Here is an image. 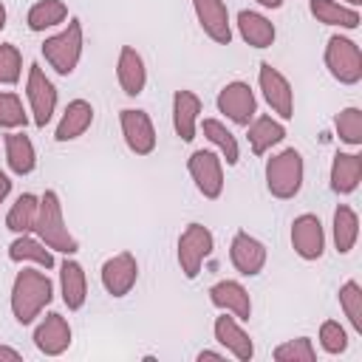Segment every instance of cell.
Segmentation results:
<instances>
[{"label": "cell", "mask_w": 362, "mask_h": 362, "mask_svg": "<svg viewBox=\"0 0 362 362\" xmlns=\"http://www.w3.org/2000/svg\"><path fill=\"white\" fill-rule=\"evenodd\" d=\"M54 300V283L51 277L37 266V269H20L11 283V314L17 325H31Z\"/></svg>", "instance_id": "cell-1"}, {"label": "cell", "mask_w": 362, "mask_h": 362, "mask_svg": "<svg viewBox=\"0 0 362 362\" xmlns=\"http://www.w3.org/2000/svg\"><path fill=\"white\" fill-rule=\"evenodd\" d=\"M34 235L51 249V252H62V255H76L79 252V240L71 235L65 215H62V201L57 189H45L40 195V206H37V221H34Z\"/></svg>", "instance_id": "cell-2"}, {"label": "cell", "mask_w": 362, "mask_h": 362, "mask_svg": "<svg viewBox=\"0 0 362 362\" xmlns=\"http://www.w3.org/2000/svg\"><path fill=\"white\" fill-rule=\"evenodd\" d=\"M303 178H305V161L303 153L294 147H286L266 161V189L277 201H291L303 189Z\"/></svg>", "instance_id": "cell-3"}, {"label": "cell", "mask_w": 362, "mask_h": 362, "mask_svg": "<svg viewBox=\"0 0 362 362\" xmlns=\"http://www.w3.org/2000/svg\"><path fill=\"white\" fill-rule=\"evenodd\" d=\"M42 57L45 62L59 74V76H71L82 59V51H85V31H82V23L76 17H68L65 28L54 37H45L42 42Z\"/></svg>", "instance_id": "cell-4"}, {"label": "cell", "mask_w": 362, "mask_h": 362, "mask_svg": "<svg viewBox=\"0 0 362 362\" xmlns=\"http://www.w3.org/2000/svg\"><path fill=\"white\" fill-rule=\"evenodd\" d=\"M215 249V235L209 232V226L204 223H189L181 235H178V249H175V260L178 269L187 280H195L204 269V263L209 260Z\"/></svg>", "instance_id": "cell-5"}, {"label": "cell", "mask_w": 362, "mask_h": 362, "mask_svg": "<svg viewBox=\"0 0 362 362\" xmlns=\"http://www.w3.org/2000/svg\"><path fill=\"white\" fill-rule=\"evenodd\" d=\"M325 68L339 85H359L362 82V51L351 37L331 34L325 42Z\"/></svg>", "instance_id": "cell-6"}, {"label": "cell", "mask_w": 362, "mask_h": 362, "mask_svg": "<svg viewBox=\"0 0 362 362\" xmlns=\"http://www.w3.org/2000/svg\"><path fill=\"white\" fill-rule=\"evenodd\" d=\"M57 88L54 82L45 76V71L31 62L28 65V74H25V102H28V113H31V122L34 127H45L51 124L54 113H57Z\"/></svg>", "instance_id": "cell-7"}, {"label": "cell", "mask_w": 362, "mask_h": 362, "mask_svg": "<svg viewBox=\"0 0 362 362\" xmlns=\"http://www.w3.org/2000/svg\"><path fill=\"white\" fill-rule=\"evenodd\" d=\"M187 173L195 184V189L206 201H218L223 195V158L212 150H195L187 158Z\"/></svg>", "instance_id": "cell-8"}, {"label": "cell", "mask_w": 362, "mask_h": 362, "mask_svg": "<svg viewBox=\"0 0 362 362\" xmlns=\"http://www.w3.org/2000/svg\"><path fill=\"white\" fill-rule=\"evenodd\" d=\"M257 85H260L266 105L272 107V113H277L280 122L294 116V88L283 71H277L272 62H260L257 65Z\"/></svg>", "instance_id": "cell-9"}, {"label": "cell", "mask_w": 362, "mask_h": 362, "mask_svg": "<svg viewBox=\"0 0 362 362\" xmlns=\"http://www.w3.org/2000/svg\"><path fill=\"white\" fill-rule=\"evenodd\" d=\"M215 105H218V113H223L232 124H240V127H246L257 116V96L249 88V82H243V79L226 82L218 90Z\"/></svg>", "instance_id": "cell-10"}, {"label": "cell", "mask_w": 362, "mask_h": 362, "mask_svg": "<svg viewBox=\"0 0 362 362\" xmlns=\"http://www.w3.org/2000/svg\"><path fill=\"white\" fill-rule=\"evenodd\" d=\"M119 127H122V139H124L130 153L150 156L156 150L158 136H156V124H153L147 110H139V107L119 110Z\"/></svg>", "instance_id": "cell-11"}, {"label": "cell", "mask_w": 362, "mask_h": 362, "mask_svg": "<svg viewBox=\"0 0 362 362\" xmlns=\"http://www.w3.org/2000/svg\"><path fill=\"white\" fill-rule=\"evenodd\" d=\"M291 249L300 260H320L325 255V229L314 212H303L291 221Z\"/></svg>", "instance_id": "cell-12"}, {"label": "cell", "mask_w": 362, "mask_h": 362, "mask_svg": "<svg viewBox=\"0 0 362 362\" xmlns=\"http://www.w3.org/2000/svg\"><path fill=\"white\" fill-rule=\"evenodd\" d=\"M99 280L102 288L110 297H127L133 291V286L139 283V260L130 252H119L113 257H107L99 269Z\"/></svg>", "instance_id": "cell-13"}, {"label": "cell", "mask_w": 362, "mask_h": 362, "mask_svg": "<svg viewBox=\"0 0 362 362\" xmlns=\"http://www.w3.org/2000/svg\"><path fill=\"white\" fill-rule=\"evenodd\" d=\"M212 334H215V342L238 362H249L255 356V342L238 317L221 311V317H215V322H212Z\"/></svg>", "instance_id": "cell-14"}, {"label": "cell", "mask_w": 362, "mask_h": 362, "mask_svg": "<svg viewBox=\"0 0 362 362\" xmlns=\"http://www.w3.org/2000/svg\"><path fill=\"white\" fill-rule=\"evenodd\" d=\"M229 260H232V266H235L238 274H243V277H257V274L266 269L269 252H266V246H263L255 235H249V232L240 229V232L232 235Z\"/></svg>", "instance_id": "cell-15"}, {"label": "cell", "mask_w": 362, "mask_h": 362, "mask_svg": "<svg viewBox=\"0 0 362 362\" xmlns=\"http://www.w3.org/2000/svg\"><path fill=\"white\" fill-rule=\"evenodd\" d=\"M71 342H74L71 322L59 311H48L42 322L34 328V345L45 356H62L71 348Z\"/></svg>", "instance_id": "cell-16"}, {"label": "cell", "mask_w": 362, "mask_h": 362, "mask_svg": "<svg viewBox=\"0 0 362 362\" xmlns=\"http://www.w3.org/2000/svg\"><path fill=\"white\" fill-rule=\"evenodd\" d=\"M192 11H195L201 31L212 42L218 45L232 42V20H229V8L223 0H192Z\"/></svg>", "instance_id": "cell-17"}, {"label": "cell", "mask_w": 362, "mask_h": 362, "mask_svg": "<svg viewBox=\"0 0 362 362\" xmlns=\"http://www.w3.org/2000/svg\"><path fill=\"white\" fill-rule=\"evenodd\" d=\"M116 82L127 96H141L147 88V65L144 57L133 45H122L116 57Z\"/></svg>", "instance_id": "cell-18"}, {"label": "cell", "mask_w": 362, "mask_h": 362, "mask_svg": "<svg viewBox=\"0 0 362 362\" xmlns=\"http://www.w3.org/2000/svg\"><path fill=\"white\" fill-rule=\"evenodd\" d=\"M209 303L218 311H226V314L238 317L240 322L252 317V297H249V291L240 280H218L209 288Z\"/></svg>", "instance_id": "cell-19"}, {"label": "cell", "mask_w": 362, "mask_h": 362, "mask_svg": "<svg viewBox=\"0 0 362 362\" xmlns=\"http://www.w3.org/2000/svg\"><path fill=\"white\" fill-rule=\"evenodd\" d=\"M93 116H96V110H93V105L88 99H71L65 105L59 122H57L54 139L59 144H65V141H74V139L85 136L90 130V124H93Z\"/></svg>", "instance_id": "cell-20"}, {"label": "cell", "mask_w": 362, "mask_h": 362, "mask_svg": "<svg viewBox=\"0 0 362 362\" xmlns=\"http://www.w3.org/2000/svg\"><path fill=\"white\" fill-rule=\"evenodd\" d=\"M201 122V99L198 93L181 88L173 93V130L181 141H192Z\"/></svg>", "instance_id": "cell-21"}, {"label": "cell", "mask_w": 362, "mask_h": 362, "mask_svg": "<svg viewBox=\"0 0 362 362\" xmlns=\"http://www.w3.org/2000/svg\"><path fill=\"white\" fill-rule=\"evenodd\" d=\"M59 294L68 311H79L88 300V277L79 260H74L71 255H65V260L59 263Z\"/></svg>", "instance_id": "cell-22"}, {"label": "cell", "mask_w": 362, "mask_h": 362, "mask_svg": "<svg viewBox=\"0 0 362 362\" xmlns=\"http://www.w3.org/2000/svg\"><path fill=\"white\" fill-rule=\"evenodd\" d=\"M6 164L14 175H31L37 170V147L23 130H8L3 136Z\"/></svg>", "instance_id": "cell-23"}, {"label": "cell", "mask_w": 362, "mask_h": 362, "mask_svg": "<svg viewBox=\"0 0 362 362\" xmlns=\"http://www.w3.org/2000/svg\"><path fill=\"white\" fill-rule=\"evenodd\" d=\"M235 25H238L240 40L249 48H269V45H274L277 28H274V23L266 14L252 11V8H243V11H238V23Z\"/></svg>", "instance_id": "cell-24"}, {"label": "cell", "mask_w": 362, "mask_h": 362, "mask_svg": "<svg viewBox=\"0 0 362 362\" xmlns=\"http://www.w3.org/2000/svg\"><path fill=\"white\" fill-rule=\"evenodd\" d=\"M8 260L11 263H34L45 272H51L57 266L54 260V252L34 235V232H25V235H14V240L8 243Z\"/></svg>", "instance_id": "cell-25"}, {"label": "cell", "mask_w": 362, "mask_h": 362, "mask_svg": "<svg viewBox=\"0 0 362 362\" xmlns=\"http://www.w3.org/2000/svg\"><path fill=\"white\" fill-rule=\"evenodd\" d=\"M246 139H249V147L255 156H266L272 147H277L283 139H286V124L274 116H255L249 124H246Z\"/></svg>", "instance_id": "cell-26"}, {"label": "cell", "mask_w": 362, "mask_h": 362, "mask_svg": "<svg viewBox=\"0 0 362 362\" xmlns=\"http://www.w3.org/2000/svg\"><path fill=\"white\" fill-rule=\"evenodd\" d=\"M331 192L337 195H351L356 192L359 181H362V156L359 153H337L331 161Z\"/></svg>", "instance_id": "cell-27"}, {"label": "cell", "mask_w": 362, "mask_h": 362, "mask_svg": "<svg viewBox=\"0 0 362 362\" xmlns=\"http://www.w3.org/2000/svg\"><path fill=\"white\" fill-rule=\"evenodd\" d=\"M308 11H311V17H314L317 23L331 25V28L354 31V28H359V23H362L359 8H351V6L337 3V0H308Z\"/></svg>", "instance_id": "cell-28"}, {"label": "cell", "mask_w": 362, "mask_h": 362, "mask_svg": "<svg viewBox=\"0 0 362 362\" xmlns=\"http://www.w3.org/2000/svg\"><path fill=\"white\" fill-rule=\"evenodd\" d=\"M331 238H334V249L339 255H348L356 240H359V215L354 206L339 204L334 209V221H331Z\"/></svg>", "instance_id": "cell-29"}, {"label": "cell", "mask_w": 362, "mask_h": 362, "mask_svg": "<svg viewBox=\"0 0 362 362\" xmlns=\"http://www.w3.org/2000/svg\"><path fill=\"white\" fill-rule=\"evenodd\" d=\"M198 124H201L206 141L218 147V156L226 161V167H235V164L240 161V147H238L235 133H232L223 122H218V119H204V122H198Z\"/></svg>", "instance_id": "cell-30"}, {"label": "cell", "mask_w": 362, "mask_h": 362, "mask_svg": "<svg viewBox=\"0 0 362 362\" xmlns=\"http://www.w3.org/2000/svg\"><path fill=\"white\" fill-rule=\"evenodd\" d=\"M37 206H40V195L34 192H23L14 198V204L6 212V229L11 235H25L34 232V221H37Z\"/></svg>", "instance_id": "cell-31"}, {"label": "cell", "mask_w": 362, "mask_h": 362, "mask_svg": "<svg viewBox=\"0 0 362 362\" xmlns=\"http://www.w3.org/2000/svg\"><path fill=\"white\" fill-rule=\"evenodd\" d=\"M25 23L31 31H48V28H57V25H65L68 23V6L62 0H37L28 14H25Z\"/></svg>", "instance_id": "cell-32"}, {"label": "cell", "mask_w": 362, "mask_h": 362, "mask_svg": "<svg viewBox=\"0 0 362 362\" xmlns=\"http://www.w3.org/2000/svg\"><path fill=\"white\" fill-rule=\"evenodd\" d=\"M337 294H339V308H342L348 325L356 334H362V286L356 280H345Z\"/></svg>", "instance_id": "cell-33"}, {"label": "cell", "mask_w": 362, "mask_h": 362, "mask_svg": "<svg viewBox=\"0 0 362 362\" xmlns=\"http://www.w3.org/2000/svg\"><path fill=\"white\" fill-rule=\"evenodd\" d=\"M334 130L339 136V141H345L348 147H359L362 144V110L359 107H342L334 116Z\"/></svg>", "instance_id": "cell-34"}, {"label": "cell", "mask_w": 362, "mask_h": 362, "mask_svg": "<svg viewBox=\"0 0 362 362\" xmlns=\"http://www.w3.org/2000/svg\"><path fill=\"white\" fill-rule=\"evenodd\" d=\"M28 110L23 107V99L14 90H0V127L3 130H20L28 124Z\"/></svg>", "instance_id": "cell-35"}, {"label": "cell", "mask_w": 362, "mask_h": 362, "mask_svg": "<svg viewBox=\"0 0 362 362\" xmlns=\"http://www.w3.org/2000/svg\"><path fill=\"white\" fill-rule=\"evenodd\" d=\"M272 356L277 362H314L317 348H314L311 337H294V339H286L283 345H277L272 351Z\"/></svg>", "instance_id": "cell-36"}, {"label": "cell", "mask_w": 362, "mask_h": 362, "mask_svg": "<svg viewBox=\"0 0 362 362\" xmlns=\"http://www.w3.org/2000/svg\"><path fill=\"white\" fill-rule=\"evenodd\" d=\"M23 79V54L14 42H0V85L11 88Z\"/></svg>", "instance_id": "cell-37"}, {"label": "cell", "mask_w": 362, "mask_h": 362, "mask_svg": "<svg viewBox=\"0 0 362 362\" xmlns=\"http://www.w3.org/2000/svg\"><path fill=\"white\" fill-rule=\"evenodd\" d=\"M317 339H320V348H322L325 354H331V356L348 351V331H345V325H339L337 320H325V322L320 325Z\"/></svg>", "instance_id": "cell-38"}, {"label": "cell", "mask_w": 362, "mask_h": 362, "mask_svg": "<svg viewBox=\"0 0 362 362\" xmlns=\"http://www.w3.org/2000/svg\"><path fill=\"white\" fill-rule=\"evenodd\" d=\"M195 359H198V362H204V359H215V362H221V359H226V351H209V348H204V351H198Z\"/></svg>", "instance_id": "cell-39"}, {"label": "cell", "mask_w": 362, "mask_h": 362, "mask_svg": "<svg viewBox=\"0 0 362 362\" xmlns=\"http://www.w3.org/2000/svg\"><path fill=\"white\" fill-rule=\"evenodd\" d=\"M8 192H11V175L0 170V204L8 198Z\"/></svg>", "instance_id": "cell-40"}, {"label": "cell", "mask_w": 362, "mask_h": 362, "mask_svg": "<svg viewBox=\"0 0 362 362\" xmlns=\"http://www.w3.org/2000/svg\"><path fill=\"white\" fill-rule=\"evenodd\" d=\"M20 356H23V354H20L17 348H11V345H3V342H0V359H11V362H14V359H20Z\"/></svg>", "instance_id": "cell-41"}, {"label": "cell", "mask_w": 362, "mask_h": 362, "mask_svg": "<svg viewBox=\"0 0 362 362\" xmlns=\"http://www.w3.org/2000/svg\"><path fill=\"white\" fill-rule=\"evenodd\" d=\"M257 6H263V8H280L283 6V0H255Z\"/></svg>", "instance_id": "cell-42"}, {"label": "cell", "mask_w": 362, "mask_h": 362, "mask_svg": "<svg viewBox=\"0 0 362 362\" xmlns=\"http://www.w3.org/2000/svg\"><path fill=\"white\" fill-rule=\"evenodd\" d=\"M6 20H8V11H6V3L0 0V31L6 28Z\"/></svg>", "instance_id": "cell-43"}, {"label": "cell", "mask_w": 362, "mask_h": 362, "mask_svg": "<svg viewBox=\"0 0 362 362\" xmlns=\"http://www.w3.org/2000/svg\"><path fill=\"white\" fill-rule=\"evenodd\" d=\"M337 3H345V6H351V8H359V6H362V0H337Z\"/></svg>", "instance_id": "cell-44"}]
</instances>
